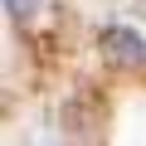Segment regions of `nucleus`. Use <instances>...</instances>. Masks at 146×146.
Returning <instances> with one entry per match:
<instances>
[{"mask_svg":"<svg viewBox=\"0 0 146 146\" xmlns=\"http://www.w3.org/2000/svg\"><path fill=\"white\" fill-rule=\"evenodd\" d=\"M98 49H102V58L112 63V68H146V39L131 29V25H107L102 34H98Z\"/></svg>","mask_w":146,"mask_h":146,"instance_id":"obj_1","label":"nucleus"},{"mask_svg":"<svg viewBox=\"0 0 146 146\" xmlns=\"http://www.w3.org/2000/svg\"><path fill=\"white\" fill-rule=\"evenodd\" d=\"M5 15H10L20 29H29V25H39V20L49 15V0H5Z\"/></svg>","mask_w":146,"mask_h":146,"instance_id":"obj_2","label":"nucleus"}]
</instances>
